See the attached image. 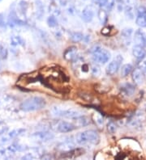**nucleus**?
Here are the masks:
<instances>
[{
  "label": "nucleus",
  "mask_w": 146,
  "mask_h": 160,
  "mask_svg": "<svg viewBox=\"0 0 146 160\" xmlns=\"http://www.w3.org/2000/svg\"><path fill=\"white\" fill-rule=\"evenodd\" d=\"M45 105L46 101L44 98L40 96H31L21 103L20 108L24 112H34L44 108Z\"/></svg>",
  "instance_id": "nucleus-1"
},
{
  "label": "nucleus",
  "mask_w": 146,
  "mask_h": 160,
  "mask_svg": "<svg viewBox=\"0 0 146 160\" xmlns=\"http://www.w3.org/2000/svg\"><path fill=\"white\" fill-rule=\"evenodd\" d=\"M76 142L80 146H85L87 144L97 145L100 142V136L96 130H85L77 134Z\"/></svg>",
  "instance_id": "nucleus-2"
},
{
  "label": "nucleus",
  "mask_w": 146,
  "mask_h": 160,
  "mask_svg": "<svg viewBox=\"0 0 146 160\" xmlns=\"http://www.w3.org/2000/svg\"><path fill=\"white\" fill-rule=\"evenodd\" d=\"M92 59L94 62L100 65H105L111 58V54L107 49L102 48L100 45H94L90 49Z\"/></svg>",
  "instance_id": "nucleus-3"
},
{
  "label": "nucleus",
  "mask_w": 146,
  "mask_h": 160,
  "mask_svg": "<svg viewBox=\"0 0 146 160\" xmlns=\"http://www.w3.org/2000/svg\"><path fill=\"white\" fill-rule=\"evenodd\" d=\"M50 112H51V115L53 116L72 119V120L77 118L78 116H80L83 115L82 112L80 110H78V109L72 108H64L63 107H61V106H59V105L53 106Z\"/></svg>",
  "instance_id": "nucleus-4"
},
{
  "label": "nucleus",
  "mask_w": 146,
  "mask_h": 160,
  "mask_svg": "<svg viewBox=\"0 0 146 160\" xmlns=\"http://www.w3.org/2000/svg\"><path fill=\"white\" fill-rule=\"evenodd\" d=\"M123 61V58L121 55H117L111 62L108 64L106 69V72L107 75L113 76L118 72L122 66V62Z\"/></svg>",
  "instance_id": "nucleus-5"
},
{
  "label": "nucleus",
  "mask_w": 146,
  "mask_h": 160,
  "mask_svg": "<svg viewBox=\"0 0 146 160\" xmlns=\"http://www.w3.org/2000/svg\"><path fill=\"white\" fill-rule=\"evenodd\" d=\"M7 25L11 28H14L16 26H24L25 25V22L21 20L20 18L18 17L15 8V4H12L11 6V10L7 18Z\"/></svg>",
  "instance_id": "nucleus-6"
},
{
  "label": "nucleus",
  "mask_w": 146,
  "mask_h": 160,
  "mask_svg": "<svg viewBox=\"0 0 146 160\" xmlns=\"http://www.w3.org/2000/svg\"><path fill=\"white\" fill-rule=\"evenodd\" d=\"M136 24L140 28H146V7L139 6L136 11Z\"/></svg>",
  "instance_id": "nucleus-7"
},
{
  "label": "nucleus",
  "mask_w": 146,
  "mask_h": 160,
  "mask_svg": "<svg viewBox=\"0 0 146 160\" xmlns=\"http://www.w3.org/2000/svg\"><path fill=\"white\" fill-rule=\"evenodd\" d=\"M120 90V93L124 97H132L134 95L135 91H136V87L132 84L129 83H126V84H123L119 87Z\"/></svg>",
  "instance_id": "nucleus-8"
},
{
  "label": "nucleus",
  "mask_w": 146,
  "mask_h": 160,
  "mask_svg": "<svg viewBox=\"0 0 146 160\" xmlns=\"http://www.w3.org/2000/svg\"><path fill=\"white\" fill-rule=\"evenodd\" d=\"M76 129H77V127L73 123L65 121H61L57 125V130L59 133H63L72 132Z\"/></svg>",
  "instance_id": "nucleus-9"
},
{
  "label": "nucleus",
  "mask_w": 146,
  "mask_h": 160,
  "mask_svg": "<svg viewBox=\"0 0 146 160\" xmlns=\"http://www.w3.org/2000/svg\"><path fill=\"white\" fill-rule=\"evenodd\" d=\"M32 137L34 138V139L38 142H45L50 140H52L54 138V134L49 131H40V132L34 133Z\"/></svg>",
  "instance_id": "nucleus-10"
},
{
  "label": "nucleus",
  "mask_w": 146,
  "mask_h": 160,
  "mask_svg": "<svg viewBox=\"0 0 146 160\" xmlns=\"http://www.w3.org/2000/svg\"><path fill=\"white\" fill-rule=\"evenodd\" d=\"M134 41L136 45L146 48V33L141 29H137L134 34Z\"/></svg>",
  "instance_id": "nucleus-11"
},
{
  "label": "nucleus",
  "mask_w": 146,
  "mask_h": 160,
  "mask_svg": "<svg viewBox=\"0 0 146 160\" xmlns=\"http://www.w3.org/2000/svg\"><path fill=\"white\" fill-rule=\"evenodd\" d=\"M144 120H145V116L143 114L142 112H137L134 114L132 118L129 120V125L134 128L140 127V126H142V122L144 121Z\"/></svg>",
  "instance_id": "nucleus-12"
},
{
  "label": "nucleus",
  "mask_w": 146,
  "mask_h": 160,
  "mask_svg": "<svg viewBox=\"0 0 146 160\" xmlns=\"http://www.w3.org/2000/svg\"><path fill=\"white\" fill-rule=\"evenodd\" d=\"M132 55L139 62H142L146 57V49L140 45H135L132 48Z\"/></svg>",
  "instance_id": "nucleus-13"
},
{
  "label": "nucleus",
  "mask_w": 146,
  "mask_h": 160,
  "mask_svg": "<svg viewBox=\"0 0 146 160\" xmlns=\"http://www.w3.org/2000/svg\"><path fill=\"white\" fill-rule=\"evenodd\" d=\"M76 46H70L67 49H65L63 53V58L67 62H72L78 56V50Z\"/></svg>",
  "instance_id": "nucleus-14"
},
{
  "label": "nucleus",
  "mask_w": 146,
  "mask_h": 160,
  "mask_svg": "<svg viewBox=\"0 0 146 160\" xmlns=\"http://www.w3.org/2000/svg\"><path fill=\"white\" fill-rule=\"evenodd\" d=\"M132 79L136 85L140 86V85H142L144 84L145 75L139 68H136V69H133V70L132 71Z\"/></svg>",
  "instance_id": "nucleus-15"
},
{
  "label": "nucleus",
  "mask_w": 146,
  "mask_h": 160,
  "mask_svg": "<svg viewBox=\"0 0 146 160\" xmlns=\"http://www.w3.org/2000/svg\"><path fill=\"white\" fill-rule=\"evenodd\" d=\"M94 17V11L92 7L87 6L85 7L82 11L81 13V18L84 23H90L93 20Z\"/></svg>",
  "instance_id": "nucleus-16"
},
{
  "label": "nucleus",
  "mask_w": 146,
  "mask_h": 160,
  "mask_svg": "<svg viewBox=\"0 0 146 160\" xmlns=\"http://www.w3.org/2000/svg\"><path fill=\"white\" fill-rule=\"evenodd\" d=\"M84 152V150L81 149H72V150H68V151H65L63 152L62 154L60 155V158H63V159H74L76 157H78L81 155Z\"/></svg>",
  "instance_id": "nucleus-17"
},
{
  "label": "nucleus",
  "mask_w": 146,
  "mask_h": 160,
  "mask_svg": "<svg viewBox=\"0 0 146 160\" xmlns=\"http://www.w3.org/2000/svg\"><path fill=\"white\" fill-rule=\"evenodd\" d=\"M132 33H133V29L131 28H126L122 30L121 37L127 43V45H130V41L132 38Z\"/></svg>",
  "instance_id": "nucleus-18"
},
{
  "label": "nucleus",
  "mask_w": 146,
  "mask_h": 160,
  "mask_svg": "<svg viewBox=\"0 0 146 160\" xmlns=\"http://www.w3.org/2000/svg\"><path fill=\"white\" fill-rule=\"evenodd\" d=\"M73 120H75V124L74 125H76V127H84V126H87L89 124V119L88 118L87 116H85L81 115L80 116H78L77 118L73 119Z\"/></svg>",
  "instance_id": "nucleus-19"
},
{
  "label": "nucleus",
  "mask_w": 146,
  "mask_h": 160,
  "mask_svg": "<svg viewBox=\"0 0 146 160\" xmlns=\"http://www.w3.org/2000/svg\"><path fill=\"white\" fill-rule=\"evenodd\" d=\"M45 14L44 6L41 0H36V15L38 20H42Z\"/></svg>",
  "instance_id": "nucleus-20"
},
{
  "label": "nucleus",
  "mask_w": 146,
  "mask_h": 160,
  "mask_svg": "<svg viewBox=\"0 0 146 160\" xmlns=\"http://www.w3.org/2000/svg\"><path fill=\"white\" fill-rule=\"evenodd\" d=\"M10 41L11 45H13V46H16V45L24 46L25 45V41L20 36H11Z\"/></svg>",
  "instance_id": "nucleus-21"
},
{
  "label": "nucleus",
  "mask_w": 146,
  "mask_h": 160,
  "mask_svg": "<svg viewBox=\"0 0 146 160\" xmlns=\"http://www.w3.org/2000/svg\"><path fill=\"white\" fill-rule=\"evenodd\" d=\"M133 70V66L131 64H125L123 66H122L121 71H120V74H121V77L124 78V77H127L128 74L132 73V71Z\"/></svg>",
  "instance_id": "nucleus-22"
},
{
  "label": "nucleus",
  "mask_w": 146,
  "mask_h": 160,
  "mask_svg": "<svg viewBox=\"0 0 146 160\" xmlns=\"http://www.w3.org/2000/svg\"><path fill=\"white\" fill-rule=\"evenodd\" d=\"M89 69H90V74L93 77L97 78L100 74H101V69H100V66L97 65V63L95 64H92L91 66H89Z\"/></svg>",
  "instance_id": "nucleus-23"
},
{
  "label": "nucleus",
  "mask_w": 146,
  "mask_h": 160,
  "mask_svg": "<svg viewBox=\"0 0 146 160\" xmlns=\"http://www.w3.org/2000/svg\"><path fill=\"white\" fill-rule=\"evenodd\" d=\"M93 118H94L95 124H96L99 128H102V126L104 125V118H103V116H101V114L96 112V113H94V116H93Z\"/></svg>",
  "instance_id": "nucleus-24"
},
{
  "label": "nucleus",
  "mask_w": 146,
  "mask_h": 160,
  "mask_svg": "<svg viewBox=\"0 0 146 160\" xmlns=\"http://www.w3.org/2000/svg\"><path fill=\"white\" fill-rule=\"evenodd\" d=\"M98 19H99L101 25H106L108 21V15L106 11L103 9H100L98 11Z\"/></svg>",
  "instance_id": "nucleus-25"
},
{
  "label": "nucleus",
  "mask_w": 146,
  "mask_h": 160,
  "mask_svg": "<svg viewBox=\"0 0 146 160\" xmlns=\"http://www.w3.org/2000/svg\"><path fill=\"white\" fill-rule=\"evenodd\" d=\"M70 37H71V40H72L73 42L78 43V42H80L81 41H83L84 36L83 33H81V32H72V33H71Z\"/></svg>",
  "instance_id": "nucleus-26"
},
{
  "label": "nucleus",
  "mask_w": 146,
  "mask_h": 160,
  "mask_svg": "<svg viewBox=\"0 0 146 160\" xmlns=\"http://www.w3.org/2000/svg\"><path fill=\"white\" fill-rule=\"evenodd\" d=\"M28 3L24 0H21L19 2L18 4V10L21 11L23 15H26V13H27V10H28Z\"/></svg>",
  "instance_id": "nucleus-27"
},
{
  "label": "nucleus",
  "mask_w": 146,
  "mask_h": 160,
  "mask_svg": "<svg viewBox=\"0 0 146 160\" xmlns=\"http://www.w3.org/2000/svg\"><path fill=\"white\" fill-rule=\"evenodd\" d=\"M46 23L50 28H56L59 25L58 20L55 15H50L46 20Z\"/></svg>",
  "instance_id": "nucleus-28"
},
{
  "label": "nucleus",
  "mask_w": 146,
  "mask_h": 160,
  "mask_svg": "<svg viewBox=\"0 0 146 160\" xmlns=\"http://www.w3.org/2000/svg\"><path fill=\"white\" fill-rule=\"evenodd\" d=\"M59 150H61L63 152H65V151H68V150H71L74 149V145L72 143L70 142H63L62 144H60L59 146Z\"/></svg>",
  "instance_id": "nucleus-29"
},
{
  "label": "nucleus",
  "mask_w": 146,
  "mask_h": 160,
  "mask_svg": "<svg viewBox=\"0 0 146 160\" xmlns=\"http://www.w3.org/2000/svg\"><path fill=\"white\" fill-rule=\"evenodd\" d=\"M124 10H125L126 16L130 20H132L134 18V11H133V7L130 5V4L126 5Z\"/></svg>",
  "instance_id": "nucleus-30"
},
{
  "label": "nucleus",
  "mask_w": 146,
  "mask_h": 160,
  "mask_svg": "<svg viewBox=\"0 0 146 160\" xmlns=\"http://www.w3.org/2000/svg\"><path fill=\"white\" fill-rule=\"evenodd\" d=\"M7 56H8V50L7 47L3 44H0V58L3 60L7 59Z\"/></svg>",
  "instance_id": "nucleus-31"
},
{
  "label": "nucleus",
  "mask_w": 146,
  "mask_h": 160,
  "mask_svg": "<svg viewBox=\"0 0 146 160\" xmlns=\"http://www.w3.org/2000/svg\"><path fill=\"white\" fill-rule=\"evenodd\" d=\"M117 129H118V126L114 121H110L107 124V130L110 133L114 134L117 131Z\"/></svg>",
  "instance_id": "nucleus-32"
},
{
  "label": "nucleus",
  "mask_w": 146,
  "mask_h": 160,
  "mask_svg": "<svg viewBox=\"0 0 146 160\" xmlns=\"http://www.w3.org/2000/svg\"><path fill=\"white\" fill-rule=\"evenodd\" d=\"M92 2H93V4L100 7L101 8L106 7V5H107V0H92Z\"/></svg>",
  "instance_id": "nucleus-33"
},
{
  "label": "nucleus",
  "mask_w": 146,
  "mask_h": 160,
  "mask_svg": "<svg viewBox=\"0 0 146 160\" xmlns=\"http://www.w3.org/2000/svg\"><path fill=\"white\" fill-rule=\"evenodd\" d=\"M80 96L81 98L84 100L88 101V102H89L93 100V96H92V95L89 94V93H85V92H83L82 95H80Z\"/></svg>",
  "instance_id": "nucleus-34"
},
{
  "label": "nucleus",
  "mask_w": 146,
  "mask_h": 160,
  "mask_svg": "<svg viewBox=\"0 0 146 160\" xmlns=\"http://www.w3.org/2000/svg\"><path fill=\"white\" fill-rule=\"evenodd\" d=\"M22 132H25V130L24 129H18V130H14V131H12V132L10 133V137L11 138H15V137H16L19 134H21V133Z\"/></svg>",
  "instance_id": "nucleus-35"
},
{
  "label": "nucleus",
  "mask_w": 146,
  "mask_h": 160,
  "mask_svg": "<svg viewBox=\"0 0 146 160\" xmlns=\"http://www.w3.org/2000/svg\"><path fill=\"white\" fill-rule=\"evenodd\" d=\"M115 0H107V5L106 7L109 11H111L114 7H115Z\"/></svg>",
  "instance_id": "nucleus-36"
},
{
  "label": "nucleus",
  "mask_w": 146,
  "mask_h": 160,
  "mask_svg": "<svg viewBox=\"0 0 146 160\" xmlns=\"http://www.w3.org/2000/svg\"><path fill=\"white\" fill-rule=\"evenodd\" d=\"M139 69L142 71L145 77H146V62H143L140 64Z\"/></svg>",
  "instance_id": "nucleus-37"
},
{
  "label": "nucleus",
  "mask_w": 146,
  "mask_h": 160,
  "mask_svg": "<svg viewBox=\"0 0 146 160\" xmlns=\"http://www.w3.org/2000/svg\"><path fill=\"white\" fill-rule=\"evenodd\" d=\"M0 28H6V24L4 21V14H2V13H0Z\"/></svg>",
  "instance_id": "nucleus-38"
},
{
  "label": "nucleus",
  "mask_w": 146,
  "mask_h": 160,
  "mask_svg": "<svg viewBox=\"0 0 146 160\" xmlns=\"http://www.w3.org/2000/svg\"><path fill=\"white\" fill-rule=\"evenodd\" d=\"M36 157L33 155V154L28 153L27 154H25L22 157V159H34Z\"/></svg>",
  "instance_id": "nucleus-39"
},
{
  "label": "nucleus",
  "mask_w": 146,
  "mask_h": 160,
  "mask_svg": "<svg viewBox=\"0 0 146 160\" xmlns=\"http://www.w3.org/2000/svg\"><path fill=\"white\" fill-rule=\"evenodd\" d=\"M42 158H43V159H51V158H52V156L49 154V155H45V156L44 155V156L42 157Z\"/></svg>",
  "instance_id": "nucleus-40"
},
{
  "label": "nucleus",
  "mask_w": 146,
  "mask_h": 160,
  "mask_svg": "<svg viewBox=\"0 0 146 160\" xmlns=\"http://www.w3.org/2000/svg\"><path fill=\"white\" fill-rule=\"evenodd\" d=\"M1 66H2V65H1V62H0V70H1Z\"/></svg>",
  "instance_id": "nucleus-41"
},
{
  "label": "nucleus",
  "mask_w": 146,
  "mask_h": 160,
  "mask_svg": "<svg viewBox=\"0 0 146 160\" xmlns=\"http://www.w3.org/2000/svg\"><path fill=\"white\" fill-rule=\"evenodd\" d=\"M145 110H146V102H145Z\"/></svg>",
  "instance_id": "nucleus-42"
},
{
  "label": "nucleus",
  "mask_w": 146,
  "mask_h": 160,
  "mask_svg": "<svg viewBox=\"0 0 146 160\" xmlns=\"http://www.w3.org/2000/svg\"><path fill=\"white\" fill-rule=\"evenodd\" d=\"M1 1H2V0H0V2H1Z\"/></svg>",
  "instance_id": "nucleus-43"
}]
</instances>
